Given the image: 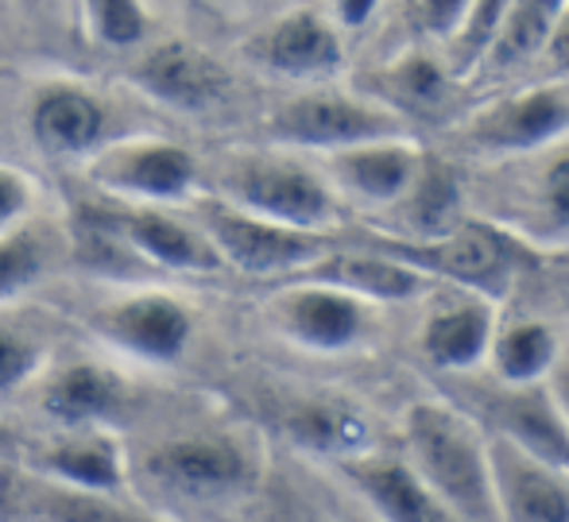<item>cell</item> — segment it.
I'll use <instances>...</instances> for the list:
<instances>
[{"label": "cell", "mask_w": 569, "mask_h": 522, "mask_svg": "<svg viewBox=\"0 0 569 522\" xmlns=\"http://www.w3.org/2000/svg\"><path fill=\"white\" fill-rule=\"evenodd\" d=\"M403 464L457 522H496L488 441L446 403H415L403 418Z\"/></svg>", "instance_id": "cell-1"}, {"label": "cell", "mask_w": 569, "mask_h": 522, "mask_svg": "<svg viewBox=\"0 0 569 522\" xmlns=\"http://www.w3.org/2000/svg\"><path fill=\"white\" fill-rule=\"evenodd\" d=\"M218 202L279 229L330 237L341 224V202L318 167L291 151H229L213 174Z\"/></svg>", "instance_id": "cell-2"}, {"label": "cell", "mask_w": 569, "mask_h": 522, "mask_svg": "<svg viewBox=\"0 0 569 522\" xmlns=\"http://www.w3.org/2000/svg\"><path fill=\"white\" fill-rule=\"evenodd\" d=\"M376 252L391 255V260L407 263L411 271L427 275L430 283L465 287L472 299L496 302L523 279V271L535 268V255L523 240H516L508 229L488 221H472L465 217L461 224L442 240L430 244H391V240H376Z\"/></svg>", "instance_id": "cell-3"}, {"label": "cell", "mask_w": 569, "mask_h": 522, "mask_svg": "<svg viewBox=\"0 0 569 522\" xmlns=\"http://www.w3.org/2000/svg\"><path fill=\"white\" fill-rule=\"evenodd\" d=\"M263 135L279 151H322L338 155L365 143L411 140V124L399 120L383 104L357 98L341 90H302L295 98L279 101L263 120Z\"/></svg>", "instance_id": "cell-4"}, {"label": "cell", "mask_w": 569, "mask_h": 522, "mask_svg": "<svg viewBox=\"0 0 569 522\" xmlns=\"http://www.w3.org/2000/svg\"><path fill=\"white\" fill-rule=\"evenodd\" d=\"M136 476L174 503H226L252 484L256 464L229 433H179L156 441L136 461Z\"/></svg>", "instance_id": "cell-5"}, {"label": "cell", "mask_w": 569, "mask_h": 522, "mask_svg": "<svg viewBox=\"0 0 569 522\" xmlns=\"http://www.w3.org/2000/svg\"><path fill=\"white\" fill-rule=\"evenodd\" d=\"M86 179L101 194L117 198L136 209H171L194 202L202 187V163L194 151L171 140H151V135H128L101 148L86 163Z\"/></svg>", "instance_id": "cell-6"}, {"label": "cell", "mask_w": 569, "mask_h": 522, "mask_svg": "<svg viewBox=\"0 0 569 522\" xmlns=\"http://www.w3.org/2000/svg\"><path fill=\"white\" fill-rule=\"evenodd\" d=\"M194 224L213 244L221 268H232L248 279H276V283H287V279H295L302 268L322 260L333 248V237L279 229V224L240 213V209L218 202V198L194 202Z\"/></svg>", "instance_id": "cell-7"}, {"label": "cell", "mask_w": 569, "mask_h": 522, "mask_svg": "<svg viewBox=\"0 0 569 522\" xmlns=\"http://www.w3.org/2000/svg\"><path fill=\"white\" fill-rule=\"evenodd\" d=\"M86 325L106 349L151 368L179 364L194 341V310L156 287L101 302L98 310H90Z\"/></svg>", "instance_id": "cell-8"}, {"label": "cell", "mask_w": 569, "mask_h": 522, "mask_svg": "<svg viewBox=\"0 0 569 522\" xmlns=\"http://www.w3.org/2000/svg\"><path fill=\"white\" fill-rule=\"evenodd\" d=\"M569 140V86L550 82L472 112L465 143L477 155H539Z\"/></svg>", "instance_id": "cell-9"}, {"label": "cell", "mask_w": 569, "mask_h": 522, "mask_svg": "<svg viewBox=\"0 0 569 522\" xmlns=\"http://www.w3.org/2000/svg\"><path fill=\"white\" fill-rule=\"evenodd\" d=\"M128 82L171 112H210L229 98V70L190 39H159L128 67Z\"/></svg>", "instance_id": "cell-10"}, {"label": "cell", "mask_w": 569, "mask_h": 522, "mask_svg": "<svg viewBox=\"0 0 569 522\" xmlns=\"http://www.w3.org/2000/svg\"><path fill=\"white\" fill-rule=\"evenodd\" d=\"M248 59L271 78L322 90L345 67V39L338 36L326 12L295 8L271 20L256 39H248Z\"/></svg>", "instance_id": "cell-11"}, {"label": "cell", "mask_w": 569, "mask_h": 522, "mask_svg": "<svg viewBox=\"0 0 569 522\" xmlns=\"http://www.w3.org/2000/svg\"><path fill=\"white\" fill-rule=\"evenodd\" d=\"M36 406L59 433L113 430L132 406V380L106 360H70L59 372L39 375Z\"/></svg>", "instance_id": "cell-12"}, {"label": "cell", "mask_w": 569, "mask_h": 522, "mask_svg": "<svg viewBox=\"0 0 569 522\" xmlns=\"http://www.w3.org/2000/svg\"><path fill=\"white\" fill-rule=\"evenodd\" d=\"M422 155L411 140H388V143H365V148H349L338 155H326V182H330L333 198L345 205H357L365 213L383 217L388 209L403 202L411 182L419 179Z\"/></svg>", "instance_id": "cell-13"}, {"label": "cell", "mask_w": 569, "mask_h": 522, "mask_svg": "<svg viewBox=\"0 0 569 522\" xmlns=\"http://www.w3.org/2000/svg\"><path fill=\"white\" fill-rule=\"evenodd\" d=\"M271 325L295 344V349L318 352V357H338L365 341L372 325V310L349 294L326 291V287L287 283L271 299Z\"/></svg>", "instance_id": "cell-14"}, {"label": "cell", "mask_w": 569, "mask_h": 522, "mask_svg": "<svg viewBox=\"0 0 569 522\" xmlns=\"http://www.w3.org/2000/svg\"><path fill=\"white\" fill-rule=\"evenodd\" d=\"M98 224L128 255L151 263L156 271H174V275H213V271H221V260L206 240V232L174 217L171 209L124 205L117 213H106Z\"/></svg>", "instance_id": "cell-15"}, {"label": "cell", "mask_w": 569, "mask_h": 522, "mask_svg": "<svg viewBox=\"0 0 569 522\" xmlns=\"http://www.w3.org/2000/svg\"><path fill=\"white\" fill-rule=\"evenodd\" d=\"M28 132L43 155L86 159L113 143L109 132V104L74 82H51L31 98Z\"/></svg>", "instance_id": "cell-16"}, {"label": "cell", "mask_w": 569, "mask_h": 522, "mask_svg": "<svg viewBox=\"0 0 569 522\" xmlns=\"http://www.w3.org/2000/svg\"><path fill=\"white\" fill-rule=\"evenodd\" d=\"M488 480L496 522H569L566 476L508 438L488 441Z\"/></svg>", "instance_id": "cell-17"}, {"label": "cell", "mask_w": 569, "mask_h": 522, "mask_svg": "<svg viewBox=\"0 0 569 522\" xmlns=\"http://www.w3.org/2000/svg\"><path fill=\"white\" fill-rule=\"evenodd\" d=\"M287 283L326 287V291L349 294V299L365 302V307H372V302H415L430 291L427 275L391 260V255L376 252V248H357V252L352 248H330L322 260L302 268Z\"/></svg>", "instance_id": "cell-18"}, {"label": "cell", "mask_w": 569, "mask_h": 522, "mask_svg": "<svg viewBox=\"0 0 569 522\" xmlns=\"http://www.w3.org/2000/svg\"><path fill=\"white\" fill-rule=\"evenodd\" d=\"M0 522H163L113 495L62 488L36 472H0Z\"/></svg>", "instance_id": "cell-19"}, {"label": "cell", "mask_w": 569, "mask_h": 522, "mask_svg": "<svg viewBox=\"0 0 569 522\" xmlns=\"http://www.w3.org/2000/svg\"><path fill=\"white\" fill-rule=\"evenodd\" d=\"M36 476L90 495H117L132 480V461L113 430L54 433L36 456Z\"/></svg>", "instance_id": "cell-20"}, {"label": "cell", "mask_w": 569, "mask_h": 522, "mask_svg": "<svg viewBox=\"0 0 569 522\" xmlns=\"http://www.w3.org/2000/svg\"><path fill=\"white\" fill-rule=\"evenodd\" d=\"M465 217L469 213H465L461 179L453 174V167L427 159L419 179L403 194V202L383 213L380 240H391V244H430V240L450 237Z\"/></svg>", "instance_id": "cell-21"}, {"label": "cell", "mask_w": 569, "mask_h": 522, "mask_svg": "<svg viewBox=\"0 0 569 522\" xmlns=\"http://www.w3.org/2000/svg\"><path fill=\"white\" fill-rule=\"evenodd\" d=\"M341 472L380 522H457L399 456L360 453L341 461Z\"/></svg>", "instance_id": "cell-22"}, {"label": "cell", "mask_w": 569, "mask_h": 522, "mask_svg": "<svg viewBox=\"0 0 569 522\" xmlns=\"http://www.w3.org/2000/svg\"><path fill=\"white\" fill-rule=\"evenodd\" d=\"M496 337V307L485 299L446 302L422 325V357L442 372H472L488 360Z\"/></svg>", "instance_id": "cell-23"}, {"label": "cell", "mask_w": 569, "mask_h": 522, "mask_svg": "<svg viewBox=\"0 0 569 522\" xmlns=\"http://www.w3.org/2000/svg\"><path fill=\"white\" fill-rule=\"evenodd\" d=\"M70 255L67 229L47 217H28L0 232V310H12L28 291L43 287Z\"/></svg>", "instance_id": "cell-24"}, {"label": "cell", "mask_w": 569, "mask_h": 522, "mask_svg": "<svg viewBox=\"0 0 569 522\" xmlns=\"http://www.w3.org/2000/svg\"><path fill=\"white\" fill-rule=\"evenodd\" d=\"M453 93H457V82L446 74L442 62L427 51L399 54L388 70H380V74L368 82V101L391 109L399 120H407V124H411L415 117H422V120L446 117L453 104Z\"/></svg>", "instance_id": "cell-25"}, {"label": "cell", "mask_w": 569, "mask_h": 522, "mask_svg": "<svg viewBox=\"0 0 569 522\" xmlns=\"http://www.w3.org/2000/svg\"><path fill=\"white\" fill-rule=\"evenodd\" d=\"M562 4H542V0H519V4H503L500 28L492 36L485 62L477 67L472 82L477 86H500L511 74L527 70L531 62L542 59V47L555 28V16Z\"/></svg>", "instance_id": "cell-26"}, {"label": "cell", "mask_w": 569, "mask_h": 522, "mask_svg": "<svg viewBox=\"0 0 569 522\" xmlns=\"http://www.w3.org/2000/svg\"><path fill=\"white\" fill-rule=\"evenodd\" d=\"M488 360H492L496 380L519 391L539 388L542 380H550L562 352H558V337L550 325H542V321H511V325L496 329Z\"/></svg>", "instance_id": "cell-27"}, {"label": "cell", "mask_w": 569, "mask_h": 522, "mask_svg": "<svg viewBox=\"0 0 569 522\" xmlns=\"http://www.w3.org/2000/svg\"><path fill=\"white\" fill-rule=\"evenodd\" d=\"M51 341L43 325L0 310V399H16L43 375Z\"/></svg>", "instance_id": "cell-28"}, {"label": "cell", "mask_w": 569, "mask_h": 522, "mask_svg": "<svg viewBox=\"0 0 569 522\" xmlns=\"http://www.w3.org/2000/svg\"><path fill=\"white\" fill-rule=\"evenodd\" d=\"M500 16H503V4L500 0H488V4H469V12H465L461 28L450 36V43H446V74L453 78V82H472V74H477V67L485 62L488 47H492V36L496 28H500Z\"/></svg>", "instance_id": "cell-29"}, {"label": "cell", "mask_w": 569, "mask_h": 522, "mask_svg": "<svg viewBox=\"0 0 569 522\" xmlns=\"http://www.w3.org/2000/svg\"><path fill=\"white\" fill-rule=\"evenodd\" d=\"M82 20L93 43L109 47V51H132L148 36V12L132 0H93L86 4Z\"/></svg>", "instance_id": "cell-30"}, {"label": "cell", "mask_w": 569, "mask_h": 522, "mask_svg": "<svg viewBox=\"0 0 569 522\" xmlns=\"http://www.w3.org/2000/svg\"><path fill=\"white\" fill-rule=\"evenodd\" d=\"M535 198H539V217L547 221V229L558 232V237H569V151H558L542 167Z\"/></svg>", "instance_id": "cell-31"}, {"label": "cell", "mask_w": 569, "mask_h": 522, "mask_svg": "<svg viewBox=\"0 0 569 522\" xmlns=\"http://www.w3.org/2000/svg\"><path fill=\"white\" fill-rule=\"evenodd\" d=\"M469 4L461 0H435V4H407V28H411L415 43H450V36L461 28Z\"/></svg>", "instance_id": "cell-32"}, {"label": "cell", "mask_w": 569, "mask_h": 522, "mask_svg": "<svg viewBox=\"0 0 569 522\" xmlns=\"http://www.w3.org/2000/svg\"><path fill=\"white\" fill-rule=\"evenodd\" d=\"M36 217V182L16 167L0 163V232Z\"/></svg>", "instance_id": "cell-33"}, {"label": "cell", "mask_w": 569, "mask_h": 522, "mask_svg": "<svg viewBox=\"0 0 569 522\" xmlns=\"http://www.w3.org/2000/svg\"><path fill=\"white\" fill-rule=\"evenodd\" d=\"M542 67L550 70V82L569 86V4L558 8L555 28L547 36V47H542Z\"/></svg>", "instance_id": "cell-34"}, {"label": "cell", "mask_w": 569, "mask_h": 522, "mask_svg": "<svg viewBox=\"0 0 569 522\" xmlns=\"http://www.w3.org/2000/svg\"><path fill=\"white\" fill-rule=\"evenodd\" d=\"M376 12H380V4H372V0H349V4H333L326 8V20L338 28V36L345 39V31H357V28H368V23L376 20Z\"/></svg>", "instance_id": "cell-35"}, {"label": "cell", "mask_w": 569, "mask_h": 522, "mask_svg": "<svg viewBox=\"0 0 569 522\" xmlns=\"http://www.w3.org/2000/svg\"><path fill=\"white\" fill-rule=\"evenodd\" d=\"M547 395H550V403H555V411H558V418H562V425L569 433V360L566 357L558 360L555 372H550Z\"/></svg>", "instance_id": "cell-36"}, {"label": "cell", "mask_w": 569, "mask_h": 522, "mask_svg": "<svg viewBox=\"0 0 569 522\" xmlns=\"http://www.w3.org/2000/svg\"><path fill=\"white\" fill-rule=\"evenodd\" d=\"M8 453V430H4V422H0V456Z\"/></svg>", "instance_id": "cell-37"}, {"label": "cell", "mask_w": 569, "mask_h": 522, "mask_svg": "<svg viewBox=\"0 0 569 522\" xmlns=\"http://www.w3.org/2000/svg\"><path fill=\"white\" fill-rule=\"evenodd\" d=\"M562 476H569V461H566V469H562Z\"/></svg>", "instance_id": "cell-38"}]
</instances>
